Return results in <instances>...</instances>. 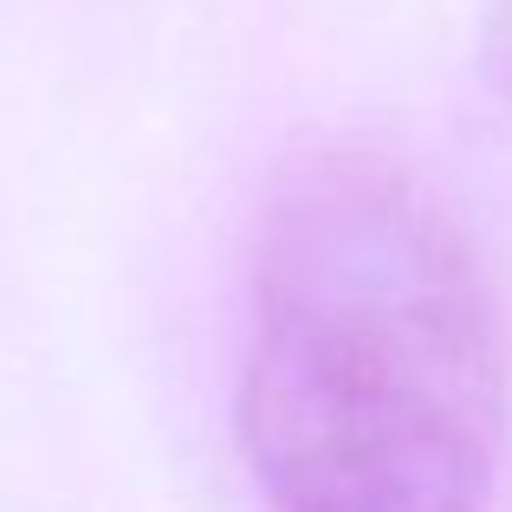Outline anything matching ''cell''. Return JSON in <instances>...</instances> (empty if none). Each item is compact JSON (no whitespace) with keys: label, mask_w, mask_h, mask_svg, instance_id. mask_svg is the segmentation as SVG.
I'll return each instance as SVG.
<instances>
[{"label":"cell","mask_w":512,"mask_h":512,"mask_svg":"<svg viewBox=\"0 0 512 512\" xmlns=\"http://www.w3.org/2000/svg\"><path fill=\"white\" fill-rule=\"evenodd\" d=\"M493 72H500V85L512 91V0L500 7V26H493Z\"/></svg>","instance_id":"7a4b0ae2"},{"label":"cell","mask_w":512,"mask_h":512,"mask_svg":"<svg viewBox=\"0 0 512 512\" xmlns=\"http://www.w3.org/2000/svg\"><path fill=\"white\" fill-rule=\"evenodd\" d=\"M506 363L474 253L383 156H318L253 260L240 448L273 512H480Z\"/></svg>","instance_id":"6da1fadb"}]
</instances>
